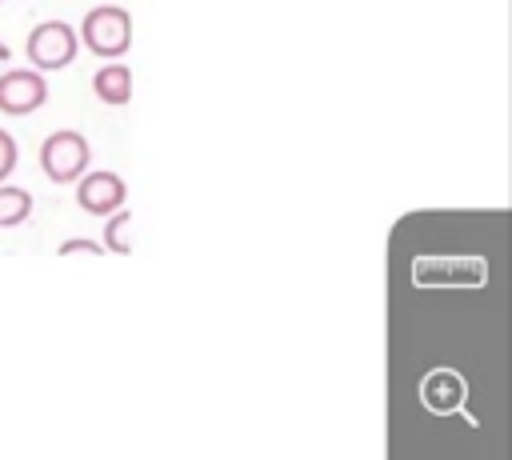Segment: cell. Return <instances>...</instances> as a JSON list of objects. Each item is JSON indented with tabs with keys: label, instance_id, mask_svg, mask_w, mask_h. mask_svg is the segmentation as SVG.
I'll list each match as a JSON object with an SVG mask.
<instances>
[{
	"label": "cell",
	"instance_id": "52a82bcc",
	"mask_svg": "<svg viewBox=\"0 0 512 460\" xmlns=\"http://www.w3.org/2000/svg\"><path fill=\"white\" fill-rule=\"evenodd\" d=\"M92 92H96L108 108H124V104L132 100V72H128V64L108 60L104 68H96V76H92Z\"/></svg>",
	"mask_w": 512,
	"mask_h": 460
},
{
	"label": "cell",
	"instance_id": "8992f818",
	"mask_svg": "<svg viewBox=\"0 0 512 460\" xmlns=\"http://www.w3.org/2000/svg\"><path fill=\"white\" fill-rule=\"evenodd\" d=\"M464 396H468V388H464V380H460L456 368H432V372L420 380V400H424L432 412H452V408L464 404Z\"/></svg>",
	"mask_w": 512,
	"mask_h": 460
},
{
	"label": "cell",
	"instance_id": "5b68a950",
	"mask_svg": "<svg viewBox=\"0 0 512 460\" xmlns=\"http://www.w3.org/2000/svg\"><path fill=\"white\" fill-rule=\"evenodd\" d=\"M128 188L116 172H84L76 180V204L92 216H112L116 208H124Z\"/></svg>",
	"mask_w": 512,
	"mask_h": 460
},
{
	"label": "cell",
	"instance_id": "6da1fadb",
	"mask_svg": "<svg viewBox=\"0 0 512 460\" xmlns=\"http://www.w3.org/2000/svg\"><path fill=\"white\" fill-rule=\"evenodd\" d=\"M80 40L100 60H120L132 48V16L120 4H96L80 20Z\"/></svg>",
	"mask_w": 512,
	"mask_h": 460
},
{
	"label": "cell",
	"instance_id": "7c38bea8",
	"mask_svg": "<svg viewBox=\"0 0 512 460\" xmlns=\"http://www.w3.org/2000/svg\"><path fill=\"white\" fill-rule=\"evenodd\" d=\"M0 60H8V44L4 40H0Z\"/></svg>",
	"mask_w": 512,
	"mask_h": 460
},
{
	"label": "cell",
	"instance_id": "7a4b0ae2",
	"mask_svg": "<svg viewBox=\"0 0 512 460\" xmlns=\"http://www.w3.org/2000/svg\"><path fill=\"white\" fill-rule=\"evenodd\" d=\"M24 52H28L32 68H40V72H60V68H68V64L76 60L80 36H76V28H72L68 20H40V24L28 32V40H24Z\"/></svg>",
	"mask_w": 512,
	"mask_h": 460
},
{
	"label": "cell",
	"instance_id": "8fae6325",
	"mask_svg": "<svg viewBox=\"0 0 512 460\" xmlns=\"http://www.w3.org/2000/svg\"><path fill=\"white\" fill-rule=\"evenodd\" d=\"M76 252L100 256V252H104V244H96V240H64V244H60V256H76Z\"/></svg>",
	"mask_w": 512,
	"mask_h": 460
},
{
	"label": "cell",
	"instance_id": "9c48e42d",
	"mask_svg": "<svg viewBox=\"0 0 512 460\" xmlns=\"http://www.w3.org/2000/svg\"><path fill=\"white\" fill-rule=\"evenodd\" d=\"M104 252H116V256H128L132 252V212L128 208H116L104 224Z\"/></svg>",
	"mask_w": 512,
	"mask_h": 460
},
{
	"label": "cell",
	"instance_id": "277c9868",
	"mask_svg": "<svg viewBox=\"0 0 512 460\" xmlns=\"http://www.w3.org/2000/svg\"><path fill=\"white\" fill-rule=\"evenodd\" d=\"M48 100V80L40 68H8L0 76V112L28 116Z\"/></svg>",
	"mask_w": 512,
	"mask_h": 460
},
{
	"label": "cell",
	"instance_id": "3957f363",
	"mask_svg": "<svg viewBox=\"0 0 512 460\" xmlns=\"http://www.w3.org/2000/svg\"><path fill=\"white\" fill-rule=\"evenodd\" d=\"M88 160H92V148L72 128H56L40 144V168H44V176L52 184H76L88 172Z\"/></svg>",
	"mask_w": 512,
	"mask_h": 460
},
{
	"label": "cell",
	"instance_id": "ba28073f",
	"mask_svg": "<svg viewBox=\"0 0 512 460\" xmlns=\"http://www.w3.org/2000/svg\"><path fill=\"white\" fill-rule=\"evenodd\" d=\"M32 216V192L16 184H0V228H16Z\"/></svg>",
	"mask_w": 512,
	"mask_h": 460
},
{
	"label": "cell",
	"instance_id": "30bf717a",
	"mask_svg": "<svg viewBox=\"0 0 512 460\" xmlns=\"http://www.w3.org/2000/svg\"><path fill=\"white\" fill-rule=\"evenodd\" d=\"M16 160H20V148H16V140H12V132H4L0 128V184L12 176V168H16Z\"/></svg>",
	"mask_w": 512,
	"mask_h": 460
}]
</instances>
